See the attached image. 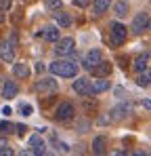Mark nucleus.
Returning <instances> with one entry per match:
<instances>
[{
    "mask_svg": "<svg viewBox=\"0 0 151 156\" xmlns=\"http://www.w3.org/2000/svg\"><path fill=\"white\" fill-rule=\"evenodd\" d=\"M109 114H111V118H113V120H124L126 116H130V114H132V104H118L111 112H109Z\"/></svg>",
    "mask_w": 151,
    "mask_h": 156,
    "instance_id": "nucleus-12",
    "label": "nucleus"
},
{
    "mask_svg": "<svg viewBox=\"0 0 151 156\" xmlns=\"http://www.w3.org/2000/svg\"><path fill=\"white\" fill-rule=\"evenodd\" d=\"M109 6H111V0H92V15H105L107 11H109Z\"/></svg>",
    "mask_w": 151,
    "mask_h": 156,
    "instance_id": "nucleus-17",
    "label": "nucleus"
},
{
    "mask_svg": "<svg viewBox=\"0 0 151 156\" xmlns=\"http://www.w3.org/2000/svg\"><path fill=\"white\" fill-rule=\"evenodd\" d=\"M136 84L139 87H149L151 84V66H147L143 72L136 74Z\"/></svg>",
    "mask_w": 151,
    "mask_h": 156,
    "instance_id": "nucleus-21",
    "label": "nucleus"
},
{
    "mask_svg": "<svg viewBox=\"0 0 151 156\" xmlns=\"http://www.w3.org/2000/svg\"><path fill=\"white\" fill-rule=\"evenodd\" d=\"M13 76L19 78V80H27V78L32 76V70H29V66H27V63L17 61V63H13Z\"/></svg>",
    "mask_w": 151,
    "mask_h": 156,
    "instance_id": "nucleus-13",
    "label": "nucleus"
},
{
    "mask_svg": "<svg viewBox=\"0 0 151 156\" xmlns=\"http://www.w3.org/2000/svg\"><path fill=\"white\" fill-rule=\"evenodd\" d=\"M34 91L38 95H52L57 91V80H52V78H40L34 84Z\"/></svg>",
    "mask_w": 151,
    "mask_h": 156,
    "instance_id": "nucleus-7",
    "label": "nucleus"
},
{
    "mask_svg": "<svg viewBox=\"0 0 151 156\" xmlns=\"http://www.w3.org/2000/svg\"><path fill=\"white\" fill-rule=\"evenodd\" d=\"M29 146L34 148V150H32V154H44V139H42L40 135H36V133H34V135L29 137Z\"/></svg>",
    "mask_w": 151,
    "mask_h": 156,
    "instance_id": "nucleus-19",
    "label": "nucleus"
},
{
    "mask_svg": "<svg viewBox=\"0 0 151 156\" xmlns=\"http://www.w3.org/2000/svg\"><path fill=\"white\" fill-rule=\"evenodd\" d=\"M141 105H143L145 110H151V99H143V101H141Z\"/></svg>",
    "mask_w": 151,
    "mask_h": 156,
    "instance_id": "nucleus-33",
    "label": "nucleus"
},
{
    "mask_svg": "<svg viewBox=\"0 0 151 156\" xmlns=\"http://www.w3.org/2000/svg\"><path fill=\"white\" fill-rule=\"evenodd\" d=\"M52 17H55V21H57L61 27H69L72 23H74L72 15H69V13H65V11H61V9H57V11L52 13Z\"/></svg>",
    "mask_w": 151,
    "mask_h": 156,
    "instance_id": "nucleus-16",
    "label": "nucleus"
},
{
    "mask_svg": "<svg viewBox=\"0 0 151 156\" xmlns=\"http://www.w3.org/2000/svg\"><path fill=\"white\" fill-rule=\"evenodd\" d=\"M76 6H80V9H86L88 4H90V0H74Z\"/></svg>",
    "mask_w": 151,
    "mask_h": 156,
    "instance_id": "nucleus-31",
    "label": "nucleus"
},
{
    "mask_svg": "<svg viewBox=\"0 0 151 156\" xmlns=\"http://www.w3.org/2000/svg\"><path fill=\"white\" fill-rule=\"evenodd\" d=\"M88 127H90V122H88V118H86V116H82V118H78V120H76V131H78V133H86Z\"/></svg>",
    "mask_w": 151,
    "mask_h": 156,
    "instance_id": "nucleus-26",
    "label": "nucleus"
},
{
    "mask_svg": "<svg viewBox=\"0 0 151 156\" xmlns=\"http://www.w3.org/2000/svg\"><path fill=\"white\" fill-rule=\"evenodd\" d=\"M15 133V125L11 120H0V135H11Z\"/></svg>",
    "mask_w": 151,
    "mask_h": 156,
    "instance_id": "nucleus-25",
    "label": "nucleus"
},
{
    "mask_svg": "<svg viewBox=\"0 0 151 156\" xmlns=\"http://www.w3.org/2000/svg\"><path fill=\"white\" fill-rule=\"evenodd\" d=\"M11 6H13V0H0V11H4V13H6Z\"/></svg>",
    "mask_w": 151,
    "mask_h": 156,
    "instance_id": "nucleus-30",
    "label": "nucleus"
},
{
    "mask_svg": "<svg viewBox=\"0 0 151 156\" xmlns=\"http://www.w3.org/2000/svg\"><path fill=\"white\" fill-rule=\"evenodd\" d=\"M147 30H151V17H149V23H147Z\"/></svg>",
    "mask_w": 151,
    "mask_h": 156,
    "instance_id": "nucleus-37",
    "label": "nucleus"
},
{
    "mask_svg": "<svg viewBox=\"0 0 151 156\" xmlns=\"http://www.w3.org/2000/svg\"><path fill=\"white\" fill-rule=\"evenodd\" d=\"M61 2L63 0H44V6L49 11H57V9H61Z\"/></svg>",
    "mask_w": 151,
    "mask_h": 156,
    "instance_id": "nucleus-28",
    "label": "nucleus"
},
{
    "mask_svg": "<svg viewBox=\"0 0 151 156\" xmlns=\"http://www.w3.org/2000/svg\"><path fill=\"white\" fill-rule=\"evenodd\" d=\"M149 59H151V55L149 53H143V55H136L134 59H132V70L139 74V72H143L147 66H149Z\"/></svg>",
    "mask_w": 151,
    "mask_h": 156,
    "instance_id": "nucleus-14",
    "label": "nucleus"
},
{
    "mask_svg": "<svg viewBox=\"0 0 151 156\" xmlns=\"http://www.w3.org/2000/svg\"><path fill=\"white\" fill-rule=\"evenodd\" d=\"M19 95V84L15 82V80H4L2 82V99H6V101H11V99H15Z\"/></svg>",
    "mask_w": 151,
    "mask_h": 156,
    "instance_id": "nucleus-10",
    "label": "nucleus"
},
{
    "mask_svg": "<svg viewBox=\"0 0 151 156\" xmlns=\"http://www.w3.org/2000/svg\"><path fill=\"white\" fill-rule=\"evenodd\" d=\"M147 23H149V13H145V11H141V13H136L134 15V19H132V34H143V32H147Z\"/></svg>",
    "mask_w": 151,
    "mask_h": 156,
    "instance_id": "nucleus-9",
    "label": "nucleus"
},
{
    "mask_svg": "<svg viewBox=\"0 0 151 156\" xmlns=\"http://www.w3.org/2000/svg\"><path fill=\"white\" fill-rule=\"evenodd\" d=\"M19 110H21V114H23V116H32V112H34V108H32L29 104H21Z\"/></svg>",
    "mask_w": 151,
    "mask_h": 156,
    "instance_id": "nucleus-29",
    "label": "nucleus"
},
{
    "mask_svg": "<svg viewBox=\"0 0 151 156\" xmlns=\"http://www.w3.org/2000/svg\"><path fill=\"white\" fill-rule=\"evenodd\" d=\"M113 122V118H111V114L107 112V114H101L99 118H97V125H101V127H105V125H111Z\"/></svg>",
    "mask_w": 151,
    "mask_h": 156,
    "instance_id": "nucleus-27",
    "label": "nucleus"
},
{
    "mask_svg": "<svg viewBox=\"0 0 151 156\" xmlns=\"http://www.w3.org/2000/svg\"><path fill=\"white\" fill-rule=\"evenodd\" d=\"M111 70H113V66H111L109 61H105V59H103V61H101L99 66H95V68H92L90 72H92L95 76H107V78H109Z\"/></svg>",
    "mask_w": 151,
    "mask_h": 156,
    "instance_id": "nucleus-18",
    "label": "nucleus"
},
{
    "mask_svg": "<svg viewBox=\"0 0 151 156\" xmlns=\"http://www.w3.org/2000/svg\"><path fill=\"white\" fill-rule=\"evenodd\" d=\"M76 51V40L72 36H65V38H59L55 42V55L57 57H72Z\"/></svg>",
    "mask_w": 151,
    "mask_h": 156,
    "instance_id": "nucleus-4",
    "label": "nucleus"
},
{
    "mask_svg": "<svg viewBox=\"0 0 151 156\" xmlns=\"http://www.w3.org/2000/svg\"><path fill=\"white\" fill-rule=\"evenodd\" d=\"M38 36H42L46 42H57V40H59V27H55V26L42 27V30L38 32Z\"/></svg>",
    "mask_w": 151,
    "mask_h": 156,
    "instance_id": "nucleus-15",
    "label": "nucleus"
},
{
    "mask_svg": "<svg viewBox=\"0 0 151 156\" xmlns=\"http://www.w3.org/2000/svg\"><path fill=\"white\" fill-rule=\"evenodd\" d=\"M128 11H130V4L126 2V0H118L116 4H113V15L118 17V19H122L128 15Z\"/></svg>",
    "mask_w": 151,
    "mask_h": 156,
    "instance_id": "nucleus-20",
    "label": "nucleus"
},
{
    "mask_svg": "<svg viewBox=\"0 0 151 156\" xmlns=\"http://www.w3.org/2000/svg\"><path fill=\"white\" fill-rule=\"evenodd\" d=\"M44 70H46V68H44L42 63H36V72H44Z\"/></svg>",
    "mask_w": 151,
    "mask_h": 156,
    "instance_id": "nucleus-35",
    "label": "nucleus"
},
{
    "mask_svg": "<svg viewBox=\"0 0 151 156\" xmlns=\"http://www.w3.org/2000/svg\"><path fill=\"white\" fill-rule=\"evenodd\" d=\"M0 154H4V156L15 154V152L11 150V146H8V139H6V135H0Z\"/></svg>",
    "mask_w": 151,
    "mask_h": 156,
    "instance_id": "nucleus-24",
    "label": "nucleus"
},
{
    "mask_svg": "<svg viewBox=\"0 0 151 156\" xmlns=\"http://www.w3.org/2000/svg\"><path fill=\"white\" fill-rule=\"evenodd\" d=\"M74 91L78 93V95H82V97H92L95 93H92V84H90V80L86 76H80L74 80Z\"/></svg>",
    "mask_w": 151,
    "mask_h": 156,
    "instance_id": "nucleus-8",
    "label": "nucleus"
},
{
    "mask_svg": "<svg viewBox=\"0 0 151 156\" xmlns=\"http://www.w3.org/2000/svg\"><path fill=\"white\" fill-rule=\"evenodd\" d=\"M109 40L113 47H120L128 40V27L120 21H111L109 23Z\"/></svg>",
    "mask_w": 151,
    "mask_h": 156,
    "instance_id": "nucleus-2",
    "label": "nucleus"
},
{
    "mask_svg": "<svg viewBox=\"0 0 151 156\" xmlns=\"http://www.w3.org/2000/svg\"><path fill=\"white\" fill-rule=\"evenodd\" d=\"M11 112H13V110H11L8 105H4V108H2V114H4V116H11Z\"/></svg>",
    "mask_w": 151,
    "mask_h": 156,
    "instance_id": "nucleus-34",
    "label": "nucleus"
},
{
    "mask_svg": "<svg viewBox=\"0 0 151 156\" xmlns=\"http://www.w3.org/2000/svg\"><path fill=\"white\" fill-rule=\"evenodd\" d=\"M80 66L76 63L72 57H59L52 63H49V72L52 76H61V78H76L78 76Z\"/></svg>",
    "mask_w": 151,
    "mask_h": 156,
    "instance_id": "nucleus-1",
    "label": "nucleus"
},
{
    "mask_svg": "<svg viewBox=\"0 0 151 156\" xmlns=\"http://www.w3.org/2000/svg\"><path fill=\"white\" fill-rule=\"evenodd\" d=\"M92 154H105V139L101 135L92 139Z\"/></svg>",
    "mask_w": 151,
    "mask_h": 156,
    "instance_id": "nucleus-23",
    "label": "nucleus"
},
{
    "mask_svg": "<svg viewBox=\"0 0 151 156\" xmlns=\"http://www.w3.org/2000/svg\"><path fill=\"white\" fill-rule=\"evenodd\" d=\"M82 108H84V112H86V114H97L99 104H97L95 95H92V97H86V99H84V104H82Z\"/></svg>",
    "mask_w": 151,
    "mask_h": 156,
    "instance_id": "nucleus-22",
    "label": "nucleus"
},
{
    "mask_svg": "<svg viewBox=\"0 0 151 156\" xmlns=\"http://www.w3.org/2000/svg\"><path fill=\"white\" fill-rule=\"evenodd\" d=\"M90 84H92V93H95V95L105 93V91L111 89V82L107 80V76H95L92 80H90Z\"/></svg>",
    "mask_w": 151,
    "mask_h": 156,
    "instance_id": "nucleus-11",
    "label": "nucleus"
},
{
    "mask_svg": "<svg viewBox=\"0 0 151 156\" xmlns=\"http://www.w3.org/2000/svg\"><path fill=\"white\" fill-rule=\"evenodd\" d=\"M57 148H59L61 152H69V146H67V144H63V141H57Z\"/></svg>",
    "mask_w": 151,
    "mask_h": 156,
    "instance_id": "nucleus-32",
    "label": "nucleus"
},
{
    "mask_svg": "<svg viewBox=\"0 0 151 156\" xmlns=\"http://www.w3.org/2000/svg\"><path fill=\"white\" fill-rule=\"evenodd\" d=\"M6 21V17H4V11H0V23H4Z\"/></svg>",
    "mask_w": 151,
    "mask_h": 156,
    "instance_id": "nucleus-36",
    "label": "nucleus"
},
{
    "mask_svg": "<svg viewBox=\"0 0 151 156\" xmlns=\"http://www.w3.org/2000/svg\"><path fill=\"white\" fill-rule=\"evenodd\" d=\"M15 47H17V42H13L11 38L0 40V59L6 63H13L15 61Z\"/></svg>",
    "mask_w": 151,
    "mask_h": 156,
    "instance_id": "nucleus-6",
    "label": "nucleus"
},
{
    "mask_svg": "<svg viewBox=\"0 0 151 156\" xmlns=\"http://www.w3.org/2000/svg\"><path fill=\"white\" fill-rule=\"evenodd\" d=\"M76 118V108L69 101H61V104L55 108V120L57 122H69Z\"/></svg>",
    "mask_w": 151,
    "mask_h": 156,
    "instance_id": "nucleus-3",
    "label": "nucleus"
},
{
    "mask_svg": "<svg viewBox=\"0 0 151 156\" xmlns=\"http://www.w3.org/2000/svg\"><path fill=\"white\" fill-rule=\"evenodd\" d=\"M101 61H103V51L101 49H90L88 53H84V57H82V68L84 70H92L95 66H99Z\"/></svg>",
    "mask_w": 151,
    "mask_h": 156,
    "instance_id": "nucleus-5",
    "label": "nucleus"
}]
</instances>
